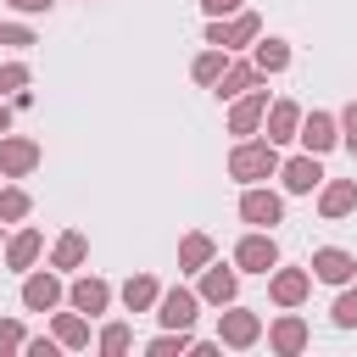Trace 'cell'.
<instances>
[{
	"mask_svg": "<svg viewBox=\"0 0 357 357\" xmlns=\"http://www.w3.org/2000/svg\"><path fill=\"white\" fill-rule=\"evenodd\" d=\"M257 28H262V22H257L251 11H240L234 22H223V17H218V22L206 28V45H218V50H229V45H245V39H257Z\"/></svg>",
	"mask_w": 357,
	"mask_h": 357,
	"instance_id": "obj_3",
	"label": "cell"
},
{
	"mask_svg": "<svg viewBox=\"0 0 357 357\" xmlns=\"http://www.w3.org/2000/svg\"><path fill=\"white\" fill-rule=\"evenodd\" d=\"M201 296H206V301H218V307H223V301H234V273H229V268H206Z\"/></svg>",
	"mask_w": 357,
	"mask_h": 357,
	"instance_id": "obj_21",
	"label": "cell"
},
{
	"mask_svg": "<svg viewBox=\"0 0 357 357\" xmlns=\"http://www.w3.org/2000/svg\"><path fill=\"white\" fill-rule=\"evenodd\" d=\"M262 117H268V89H257V84H251V95H240V100H234V112H229V134H251Z\"/></svg>",
	"mask_w": 357,
	"mask_h": 357,
	"instance_id": "obj_4",
	"label": "cell"
},
{
	"mask_svg": "<svg viewBox=\"0 0 357 357\" xmlns=\"http://www.w3.org/2000/svg\"><path fill=\"white\" fill-rule=\"evenodd\" d=\"M324 178V167H318V156H296V162H284V190H296V195H307L312 184Z\"/></svg>",
	"mask_w": 357,
	"mask_h": 357,
	"instance_id": "obj_11",
	"label": "cell"
},
{
	"mask_svg": "<svg viewBox=\"0 0 357 357\" xmlns=\"http://www.w3.org/2000/svg\"><path fill=\"white\" fill-rule=\"evenodd\" d=\"M156 318L167 324V329H190V318H195V296L190 290H167V296H156Z\"/></svg>",
	"mask_w": 357,
	"mask_h": 357,
	"instance_id": "obj_8",
	"label": "cell"
},
{
	"mask_svg": "<svg viewBox=\"0 0 357 357\" xmlns=\"http://www.w3.org/2000/svg\"><path fill=\"white\" fill-rule=\"evenodd\" d=\"M195 84H218V73H223V50H206V56H195Z\"/></svg>",
	"mask_w": 357,
	"mask_h": 357,
	"instance_id": "obj_27",
	"label": "cell"
},
{
	"mask_svg": "<svg viewBox=\"0 0 357 357\" xmlns=\"http://www.w3.org/2000/svg\"><path fill=\"white\" fill-rule=\"evenodd\" d=\"M335 324H340V329L357 324V290H340V301H335Z\"/></svg>",
	"mask_w": 357,
	"mask_h": 357,
	"instance_id": "obj_29",
	"label": "cell"
},
{
	"mask_svg": "<svg viewBox=\"0 0 357 357\" xmlns=\"http://www.w3.org/2000/svg\"><path fill=\"white\" fill-rule=\"evenodd\" d=\"M22 346H28L33 357H56V340H22Z\"/></svg>",
	"mask_w": 357,
	"mask_h": 357,
	"instance_id": "obj_35",
	"label": "cell"
},
{
	"mask_svg": "<svg viewBox=\"0 0 357 357\" xmlns=\"http://www.w3.org/2000/svg\"><path fill=\"white\" fill-rule=\"evenodd\" d=\"M123 301H128V312H145V307H156V279H128L123 284Z\"/></svg>",
	"mask_w": 357,
	"mask_h": 357,
	"instance_id": "obj_22",
	"label": "cell"
},
{
	"mask_svg": "<svg viewBox=\"0 0 357 357\" xmlns=\"http://www.w3.org/2000/svg\"><path fill=\"white\" fill-rule=\"evenodd\" d=\"M178 262H184V268H206V262H212V240H206V234H190V240L178 245Z\"/></svg>",
	"mask_w": 357,
	"mask_h": 357,
	"instance_id": "obj_23",
	"label": "cell"
},
{
	"mask_svg": "<svg viewBox=\"0 0 357 357\" xmlns=\"http://www.w3.org/2000/svg\"><path fill=\"white\" fill-rule=\"evenodd\" d=\"M17 11H50V0H11Z\"/></svg>",
	"mask_w": 357,
	"mask_h": 357,
	"instance_id": "obj_37",
	"label": "cell"
},
{
	"mask_svg": "<svg viewBox=\"0 0 357 357\" xmlns=\"http://www.w3.org/2000/svg\"><path fill=\"white\" fill-rule=\"evenodd\" d=\"M173 351H195V340H190V329H173V335H162V340H151V357H173Z\"/></svg>",
	"mask_w": 357,
	"mask_h": 357,
	"instance_id": "obj_26",
	"label": "cell"
},
{
	"mask_svg": "<svg viewBox=\"0 0 357 357\" xmlns=\"http://www.w3.org/2000/svg\"><path fill=\"white\" fill-rule=\"evenodd\" d=\"M290 67V45L284 39H262L257 45V73H284Z\"/></svg>",
	"mask_w": 357,
	"mask_h": 357,
	"instance_id": "obj_18",
	"label": "cell"
},
{
	"mask_svg": "<svg viewBox=\"0 0 357 357\" xmlns=\"http://www.w3.org/2000/svg\"><path fill=\"white\" fill-rule=\"evenodd\" d=\"M273 167H279V151H273V139L234 145V156H229V173H234V178H268Z\"/></svg>",
	"mask_w": 357,
	"mask_h": 357,
	"instance_id": "obj_1",
	"label": "cell"
},
{
	"mask_svg": "<svg viewBox=\"0 0 357 357\" xmlns=\"http://www.w3.org/2000/svg\"><path fill=\"white\" fill-rule=\"evenodd\" d=\"M201 6H206V11H212V17H223V11H234V6H240V0H201Z\"/></svg>",
	"mask_w": 357,
	"mask_h": 357,
	"instance_id": "obj_36",
	"label": "cell"
},
{
	"mask_svg": "<svg viewBox=\"0 0 357 357\" xmlns=\"http://www.w3.org/2000/svg\"><path fill=\"white\" fill-rule=\"evenodd\" d=\"M318 206H324V218H340V212H351V206H357V184H351V178H340V184H329Z\"/></svg>",
	"mask_w": 357,
	"mask_h": 357,
	"instance_id": "obj_17",
	"label": "cell"
},
{
	"mask_svg": "<svg viewBox=\"0 0 357 357\" xmlns=\"http://www.w3.org/2000/svg\"><path fill=\"white\" fill-rule=\"evenodd\" d=\"M6 128H11V112H6V106H0V134H6Z\"/></svg>",
	"mask_w": 357,
	"mask_h": 357,
	"instance_id": "obj_38",
	"label": "cell"
},
{
	"mask_svg": "<svg viewBox=\"0 0 357 357\" xmlns=\"http://www.w3.org/2000/svg\"><path fill=\"white\" fill-rule=\"evenodd\" d=\"M296 123H301L296 100H279V106L268 112V139H273V145H279V139H296Z\"/></svg>",
	"mask_w": 357,
	"mask_h": 357,
	"instance_id": "obj_14",
	"label": "cell"
},
{
	"mask_svg": "<svg viewBox=\"0 0 357 357\" xmlns=\"http://www.w3.org/2000/svg\"><path fill=\"white\" fill-rule=\"evenodd\" d=\"M234 262H240L245 273H268V268L279 262V245H273L268 234H245V240L234 245Z\"/></svg>",
	"mask_w": 357,
	"mask_h": 357,
	"instance_id": "obj_2",
	"label": "cell"
},
{
	"mask_svg": "<svg viewBox=\"0 0 357 357\" xmlns=\"http://www.w3.org/2000/svg\"><path fill=\"white\" fill-rule=\"evenodd\" d=\"M240 218L257 223V229L279 223V195H273V190H245V195H240Z\"/></svg>",
	"mask_w": 357,
	"mask_h": 357,
	"instance_id": "obj_5",
	"label": "cell"
},
{
	"mask_svg": "<svg viewBox=\"0 0 357 357\" xmlns=\"http://www.w3.org/2000/svg\"><path fill=\"white\" fill-rule=\"evenodd\" d=\"M0 45H33V33L17 28V22H0Z\"/></svg>",
	"mask_w": 357,
	"mask_h": 357,
	"instance_id": "obj_33",
	"label": "cell"
},
{
	"mask_svg": "<svg viewBox=\"0 0 357 357\" xmlns=\"http://www.w3.org/2000/svg\"><path fill=\"white\" fill-rule=\"evenodd\" d=\"M257 335H262L257 312H223V340H229V346H251Z\"/></svg>",
	"mask_w": 357,
	"mask_h": 357,
	"instance_id": "obj_12",
	"label": "cell"
},
{
	"mask_svg": "<svg viewBox=\"0 0 357 357\" xmlns=\"http://www.w3.org/2000/svg\"><path fill=\"white\" fill-rule=\"evenodd\" d=\"M301 139H307V151H312V156H318V151H329V145L340 139V134H335V117H329V112H312V117L301 123Z\"/></svg>",
	"mask_w": 357,
	"mask_h": 357,
	"instance_id": "obj_10",
	"label": "cell"
},
{
	"mask_svg": "<svg viewBox=\"0 0 357 357\" xmlns=\"http://www.w3.org/2000/svg\"><path fill=\"white\" fill-rule=\"evenodd\" d=\"M0 218H6V223L28 218V195H22V190H0Z\"/></svg>",
	"mask_w": 357,
	"mask_h": 357,
	"instance_id": "obj_28",
	"label": "cell"
},
{
	"mask_svg": "<svg viewBox=\"0 0 357 357\" xmlns=\"http://www.w3.org/2000/svg\"><path fill=\"white\" fill-rule=\"evenodd\" d=\"M33 162H39V145L33 139H0V173L22 178V173H33Z\"/></svg>",
	"mask_w": 357,
	"mask_h": 357,
	"instance_id": "obj_6",
	"label": "cell"
},
{
	"mask_svg": "<svg viewBox=\"0 0 357 357\" xmlns=\"http://www.w3.org/2000/svg\"><path fill=\"white\" fill-rule=\"evenodd\" d=\"M39 245H45V240H39V229H22V234L6 245V262H11V268H28V262L39 257Z\"/></svg>",
	"mask_w": 357,
	"mask_h": 357,
	"instance_id": "obj_20",
	"label": "cell"
},
{
	"mask_svg": "<svg viewBox=\"0 0 357 357\" xmlns=\"http://www.w3.org/2000/svg\"><path fill=\"white\" fill-rule=\"evenodd\" d=\"M340 123H346V145H351V151H357V100H351V106H346V117H340Z\"/></svg>",
	"mask_w": 357,
	"mask_h": 357,
	"instance_id": "obj_34",
	"label": "cell"
},
{
	"mask_svg": "<svg viewBox=\"0 0 357 357\" xmlns=\"http://www.w3.org/2000/svg\"><path fill=\"white\" fill-rule=\"evenodd\" d=\"M106 301H112V290H106L100 279H78V284H73V307H78V312H106Z\"/></svg>",
	"mask_w": 357,
	"mask_h": 357,
	"instance_id": "obj_16",
	"label": "cell"
},
{
	"mask_svg": "<svg viewBox=\"0 0 357 357\" xmlns=\"http://www.w3.org/2000/svg\"><path fill=\"white\" fill-rule=\"evenodd\" d=\"M100 351H128V324H106V335H100Z\"/></svg>",
	"mask_w": 357,
	"mask_h": 357,
	"instance_id": "obj_30",
	"label": "cell"
},
{
	"mask_svg": "<svg viewBox=\"0 0 357 357\" xmlns=\"http://www.w3.org/2000/svg\"><path fill=\"white\" fill-rule=\"evenodd\" d=\"M22 84H28V67H17V61L0 67V95H6V89H22Z\"/></svg>",
	"mask_w": 357,
	"mask_h": 357,
	"instance_id": "obj_32",
	"label": "cell"
},
{
	"mask_svg": "<svg viewBox=\"0 0 357 357\" xmlns=\"http://www.w3.org/2000/svg\"><path fill=\"white\" fill-rule=\"evenodd\" d=\"M268 340H273V351H284V357H296V351L307 346V324H301V318H279Z\"/></svg>",
	"mask_w": 357,
	"mask_h": 357,
	"instance_id": "obj_13",
	"label": "cell"
},
{
	"mask_svg": "<svg viewBox=\"0 0 357 357\" xmlns=\"http://www.w3.org/2000/svg\"><path fill=\"white\" fill-rule=\"evenodd\" d=\"M84 262V234H61L56 240V268H78Z\"/></svg>",
	"mask_w": 357,
	"mask_h": 357,
	"instance_id": "obj_24",
	"label": "cell"
},
{
	"mask_svg": "<svg viewBox=\"0 0 357 357\" xmlns=\"http://www.w3.org/2000/svg\"><path fill=\"white\" fill-rule=\"evenodd\" d=\"M56 301H61V284H56L50 273H33V279L22 284V307H28V312H50Z\"/></svg>",
	"mask_w": 357,
	"mask_h": 357,
	"instance_id": "obj_9",
	"label": "cell"
},
{
	"mask_svg": "<svg viewBox=\"0 0 357 357\" xmlns=\"http://www.w3.org/2000/svg\"><path fill=\"white\" fill-rule=\"evenodd\" d=\"M56 340H61V346H84V340H89V329H84V318H73V312H61V318H56Z\"/></svg>",
	"mask_w": 357,
	"mask_h": 357,
	"instance_id": "obj_25",
	"label": "cell"
},
{
	"mask_svg": "<svg viewBox=\"0 0 357 357\" xmlns=\"http://www.w3.org/2000/svg\"><path fill=\"white\" fill-rule=\"evenodd\" d=\"M351 268H357V262H351L340 245H324V251H312V273H318V279H329V284H346V279H351Z\"/></svg>",
	"mask_w": 357,
	"mask_h": 357,
	"instance_id": "obj_7",
	"label": "cell"
},
{
	"mask_svg": "<svg viewBox=\"0 0 357 357\" xmlns=\"http://www.w3.org/2000/svg\"><path fill=\"white\" fill-rule=\"evenodd\" d=\"M301 296H307V273H301V268L273 273V301H279V307H296Z\"/></svg>",
	"mask_w": 357,
	"mask_h": 357,
	"instance_id": "obj_15",
	"label": "cell"
},
{
	"mask_svg": "<svg viewBox=\"0 0 357 357\" xmlns=\"http://www.w3.org/2000/svg\"><path fill=\"white\" fill-rule=\"evenodd\" d=\"M6 351H22V324H0V357Z\"/></svg>",
	"mask_w": 357,
	"mask_h": 357,
	"instance_id": "obj_31",
	"label": "cell"
},
{
	"mask_svg": "<svg viewBox=\"0 0 357 357\" xmlns=\"http://www.w3.org/2000/svg\"><path fill=\"white\" fill-rule=\"evenodd\" d=\"M251 84H257V67H245V61H234V67L218 73V95H245Z\"/></svg>",
	"mask_w": 357,
	"mask_h": 357,
	"instance_id": "obj_19",
	"label": "cell"
}]
</instances>
